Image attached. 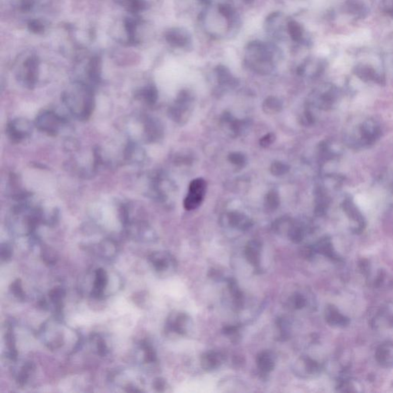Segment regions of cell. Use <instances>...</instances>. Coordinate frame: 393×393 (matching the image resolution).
<instances>
[{
	"instance_id": "cell-7",
	"label": "cell",
	"mask_w": 393,
	"mask_h": 393,
	"mask_svg": "<svg viewBox=\"0 0 393 393\" xmlns=\"http://www.w3.org/2000/svg\"><path fill=\"white\" fill-rule=\"evenodd\" d=\"M152 261L155 270L158 272L168 274L175 270V261L167 253H157L153 254Z\"/></svg>"
},
{
	"instance_id": "cell-33",
	"label": "cell",
	"mask_w": 393,
	"mask_h": 393,
	"mask_svg": "<svg viewBox=\"0 0 393 393\" xmlns=\"http://www.w3.org/2000/svg\"><path fill=\"white\" fill-rule=\"evenodd\" d=\"M128 3L130 10L133 12L142 10L145 7V2L143 0H128Z\"/></svg>"
},
{
	"instance_id": "cell-34",
	"label": "cell",
	"mask_w": 393,
	"mask_h": 393,
	"mask_svg": "<svg viewBox=\"0 0 393 393\" xmlns=\"http://www.w3.org/2000/svg\"><path fill=\"white\" fill-rule=\"evenodd\" d=\"M381 7L383 12L393 19V0H383Z\"/></svg>"
},
{
	"instance_id": "cell-10",
	"label": "cell",
	"mask_w": 393,
	"mask_h": 393,
	"mask_svg": "<svg viewBox=\"0 0 393 393\" xmlns=\"http://www.w3.org/2000/svg\"><path fill=\"white\" fill-rule=\"evenodd\" d=\"M261 251H262V244L259 240H250L246 245V258L247 261L257 269H258L261 265Z\"/></svg>"
},
{
	"instance_id": "cell-14",
	"label": "cell",
	"mask_w": 393,
	"mask_h": 393,
	"mask_svg": "<svg viewBox=\"0 0 393 393\" xmlns=\"http://www.w3.org/2000/svg\"><path fill=\"white\" fill-rule=\"evenodd\" d=\"M257 366L262 374H269L275 367V358L269 351H263L257 356Z\"/></svg>"
},
{
	"instance_id": "cell-22",
	"label": "cell",
	"mask_w": 393,
	"mask_h": 393,
	"mask_svg": "<svg viewBox=\"0 0 393 393\" xmlns=\"http://www.w3.org/2000/svg\"><path fill=\"white\" fill-rule=\"evenodd\" d=\"M252 122L250 120L248 119H242L237 120L233 119L231 122L230 123V129L232 130L233 133H235L237 135H244L247 133H248L250 127H251Z\"/></svg>"
},
{
	"instance_id": "cell-11",
	"label": "cell",
	"mask_w": 393,
	"mask_h": 393,
	"mask_svg": "<svg viewBox=\"0 0 393 393\" xmlns=\"http://www.w3.org/2000/svg\"><path fill=\"white\" fill-rule=\"evenodd\" d=\"M223 363V356L215 351L204 352L201 357V367L207 372L215 371Z\"/></svg>"
},
{
	"instance_id": "cell-25",
	"label": "cell",
	"mask_w": 393,
	"mask_h": 393,
	"mask_svg": "<svg viewBox=\"0 0 393 393\" xmlns=\"http://www.w3.org/2000/svg\"><path fill=\"white\" fill-rule=\"evenodd\" d=\"M292 225H293V222H292L291 220L286 218H281V219H278V221L274 222V225H273V229L278 234H286V236H287L289 230L291 228Z\"/></svg>"
},
{
	"instance_id": "cell-28",
	"label": "cell",
	"mask_w": 393,
	"mask_h": 393,
	"mask_svg": "<svg viewBox=\"0 0 393 393\" xmlns=\"http://www.w3.org/2000/svg\"><path fill=\"white\" fill-rule=\"evenodd\" d=\"M289 170V166L287 164L283 163L282 162H274L271 165V171L273 175L279 176L284 175L287 174Z\"/></svg>"
},
{
	"instance_id": "cell-8",
	"label": "cell",
	"mask_w": 393,
	"mask_h": 393,
	"mask_svg": "<svg viewBox=\"0 0 393 393\" xmlns=\"http://www.w3.org/2000/svg\"><path fill=\"white\" fill-rule=\"evenodd\" d=\"M32 131L30 124L26 120H15L9 124L8 133L11 139L19 142L29 135Z\"/></svg>"
},
{
	"instance_id": "cell-13",
	"label": "cell",
	"mask_w": 393,
	"mask_h": 393,
	"mask_svg": "<svg viewBox=\"0 0 393 393\" xmlns=\"http://www.w3.org/2000/svg\"><path fill=\"white\" fill-rule=\"evenodd\" d=\"M376 359L384 367H393V343L386 342L379 346Z\"/></svg>"
},
{
	"instance_id": "cell-27",
	"label": "cell",
	"mask_w": 393,
	"mask_h": 393,
	"mask_svg": "<svg viewBox=\"0 0 393 393\" xmlns=\"http://www.w3.org/2000/svg\"><path fill=\"white\" fill-rule=\"evenodd\" d=\"M288 31H289L290 37L292 38L293 41H301L302 38H303V29L299 23L295 21L289 22L288 23Z\"/></svg>"
},
{
	"instance_id": "cell-3",
	"label": "cell",
	"mask_w": 393,
	"mask_h": 393,
	"mask_svg": "<svg viewBox=\"0 0 393 393\" xmlns=\"http://www.w3.org/2000/svg\"><path fill=\"white\" fill-rule=\"evenodd\" d=\"M191 96L189 92L182 91L177 96L175 104L171 107L170 114L174 121L182 123L183 121H187V115L189 114V107L191 104Z\"/></svg>"
},
{
	"instance_id": "cell-17",
	"label": "cell",
	"mask_w": 393,
	"mask_h": 393,
	"mask_svg": "<svg viewBox=\"0 0 393 393\" xmlns=\"http://www.w3.org/2000/svg\"><path fill=\"white\" fill-rule=\"evenodd\" d=\"M166 39L170 45L177 47L185 46L190 41V37L187 32L178 29L169 31L166 36Z\"/></svg>"
},
{
	"instance_id": "cell-19",
	"label": "cell",
	"mask_w": 393,
	"mask_h": 393,
	"mask_svg": "<svg viewBox=\"0 0 393 393\" xmlns=\"http://www.w3.org/2000/svg\"><path fill=\"white\" fill-rule=\"evenodd\" d=\"M218 82L222 85H233L236 84V79L230 73V70L224 65H218L215 69Z\"/></svg>"
},
{
	"instance_id": "cell-31",
	"label": "cell",
	"mask_w": 393,
	"mask_h": 393,
	"mask_svg": "<svg viewBox=\"0 0 393 393\" xmlns=\"http://www.w3.org/2000/svg\"><path fill=\"white\" fill-rule=\"evenodd\" d=\"M141 96L145 98L147 102L153 104L158 99V92L155 87L147 88L141 92Z\"/></svg>"
},
{
	"instance_id": "cell-1",
	"label": "cell",
	"mask_w": 393,
	"mask_h": 393,
	"mask_svg": "<svg viewBox=\"0 0 393 393\" xmlns=\"http://www.w3.org/2000/svg\"><path fill=\"white\" fill-rule=\"evenodd\" d=\"M247 53L249 65L256 72L267 74L272 71L274 54L271 47L263 43L254 42L247 46Z\"/></svg>"
},
{
	"instance_id": "cell-23",
	"label": "cell",
	"mask_w": 393,
	"mask_h": 393,
	"mask_svg": "<svg viewBox=\"0 0 393 393\" xmlns=\"http://www.w3.org/2000/svg\"><path fill=\"white\" fill-rule=\"evenodd\" d=\"M287 304L293 310H301L307 305V299L303 293L294 292L288 298Z\"/></svg>"
},
{
	"instance_id": "cell-24",
	"label": "cell",
	"mask_w": 393,
	"mask_h": 393,
	"mask_svg": "<svg viewBox=\"0 0 393 393\" xmlns=\"http://www.w3.org/2000/svg\"><path fill=\"white\" fill-rule=\"evenodd\" d=\"M228 287L229 289H230V293H231L235 306L237 307V308H240L243 306V296L234 280L229 279Z\"/></svg>"
},
{
	"instance_id": "cell-9",
	"label": "cell",
	"mask_w": 393,
	"mask_h": 393,
	"mask_svg": "<svg viewBox=\"0 0 393 393\" xmlns=\"http://www.w3.org/2000/svg\"><path fill=\"white\" fill-rule=\"evenodd\" d=\"M320 365L309 357L300 358L294 366L296 374L302 377L313 376L320 371Z\"/></svg>"
},
{
	"instance_id": "cell-15",
	"label": "cell",
	"mask_w": 393,
	"mask_h": 393,
	"mask_svg": "<svg viewBox=\"0 0 393 393\" xmlns=\"http://www.w3.org/2000/svg\"><path fill=\"white\" fill-rule=\"evenodd\" d=\"M227 219H228V224L230 226L240 230H247L252 225L251 221L249 219V218H247L245 215L237 212V211H233V212L229 213Z\"/></svg>"
},
{
	"instance_id": "cell-39",
	"label": "cell",
	"mask_w": 393,
	"mask_h": 393,
	"mask_svg": "<svg viewBox=\"0 0 393 393\" xmlns=\"http://www.w3.org/2000/svg\"><path fill=\"white\" fill-rule=\"evenodd\" d=\"M247 2H252L254 0H244Z\"/></svg>"
},
{
	"instance_id": "cell-30",
	"label": "cell",
	"mask_w": 393,
	"mask_h": 393,
	"mask_svg": "<svg viewBox=\"0 0 393 393\" xmlns=\"http://www.w3.org/2000/svg\"><path fill=\"white\" fill-rule=\"evenodd\" d=\"M228 160L230 163L238 167H243L246 164L245 156L240 152H232L229 155Z\"/></svg>"
},
{
	"instance_id": "cell-32",
	"label": "cell",
	"mask_w": 393,
	"mask_h": 393,
	"mask_svg": "<svg viewBox=\"0 0 393 393\" xmlns=\"http://www.w3.org/2000/svg\"><path fill=\"white\" fill-rule=\"evenodd\" d=\"M276 135L274 133H268L261 138L260 145L263 148H268L274 143V141H276Z\"/></svg>"
},
{
	"instance_id": "cell-37",
	"label": "cell",
	"mask_w": 393,
	"mask_h": 393,
	"mask_svg": "<svg viewBox=\"0 0 393 393\" xmlns=\"http://www.w3.org/2000/svg\"><path fill=\"white\" fill-rule=\"evenodd\" d=\"M359 266H360V269L363 271V274H367L368 267H369V266H368L367 261H365V260H363V261H361Z\"/></svg>"
},
{
	"instance_id": "cell-16",
	"label": "cell",
	"mask_w": 393,
	"mask_h": 393,
	"mask_svg": "<svg viewBox=\"0 0 393 393\" xmlns=\"http://www.w3.org/2000/svg\"><path fill=\"white\" fill-rule=\"evenodd\" d=\"M344 7L347 13L356 19L364 18L367 14L366 4L362 0H346Z\"/></svg>"
},
{
	"instance_id": "cell-2",
	"label": "cell",
	"mask_w": 393,
	"mask_h": 393,
	"mask_svg": "<svg viewBox=\"0 0 393 393\" xmlns=\"http://www.w3.org/2000/svg\"><path fill=\"white\" fill-rule=\"evenodd\" d=\"M65 98V103L72 113L78 115L79 118L87 119L94 107L92 92L84 89L81 90L80 98L75 95H68Z\"/></svg>"
},
{
	"instance_id": "cell-20",
	"label": "cell",
	"mask_w": 393,
	"mask_h": 393,
	"mask_svg": "<svg viewBox=\"0 0 393 393\" xmlns=\"http://www.w3.org/2000/svg\"><path fill=\"white\" fill-rule=\"evenodd\" d=\"M262 107L264 112L267 114H277L282 110V104L278 98L270 96L264 100Z\"/></svg>"
},
{
	"instance_id": "cell-18",
	"label": "cell",
	"mask_w": 393,
	"mask_h": 393,
	"mask_svg": "<svg viewBox=\"0 0 393 393\" xmlns=\"http://www.w3.org/2000/svg\"><path fill=\"white\" fill-rule=\"evenodd\" d=\"M314 249H315L316 252L320 253V254L332 259L334 261H339V256L336 253L330 240L323 239L317 243Z\"/></svg>"
},
{
	"instance_id": "cell-21",
	"label": "cell",
	"mask_w": 393,
	"mask_h": 393,
	"mask_svg": "<svg viewBox=\"0 0 393 393\" xmlns=\"http://www.w3.org/2000/svg\"><path fill=\"white\" fill-rule=\"evenodd\" d=\"M281 204L279 193L275 189L271 190L266 194L264 205L266 209L269 211H276Z\"/></svg>"
},
{
	"instance_id": "cell-38",
	"label": "cell",
	"mask_w": 393,
	"mask_h": 393,
	"mask_svg": "<svg viewBox=\"0 0 393 393\" xmlns=\"http://www.w3.org/2000/svg\"><path fill=\"white\" fill-rule=\"evenodd\" d=\"M199 1L204 5H209L211 3V0H199Z\"/></svg>"
},
{
	"instance_id": "cell-4",
	"label": "cell",
	"mask_w": 393,
	"mask_h": 393,
	"mask_svg": "<svg viewBox=\"0 0 393 393\" xmlns=\"http://www.w3.org/2000/svg\"><path fill=\"white\" fill-rule=\"evenodd\" d=\"M192 319L185 313H176L168 320L169 329L179 335H187L192 330Z\"/></svg>"
},
{
	"instance_id": "cell-35",
	"label": "cell",
	"mask_w": 393,
	"mask_h": 393,
	"mask_svg": "<svg viewBox=\"0 0 393 393\" xmlns=\"http://www.w3.org/2000/svg\"><path fill=\"white\" fill-rule=\"evenodd\" d=\"M218 10H219L220 13L222 14L224 17L226 18V19H230L233 15V9L230 5H220L218 7Z\"/></svg>"
},
{
	"instance_id": "cell-36",
	"label": "cell",
	"mask_w": 393,
	"mask_h": 393,
	"mask_svg": "<svg viewBox=\"0 0 393 393\" xmlns=\"http://www.w3.org/2000/svg\"><path fill=\"white\" fill-rule=\"evenodd\" d=\"M43 29L44 28H43V25L41 23H39L37 21H33V22H30V24H29V29L36 33H41V32H43Z\"/></svg>"
},
{
	"instance_id": "cell-5",
	"label": "cell",
	"mask_w": 393,
	"mask_h": 393,
	"mask_svg": "<svg viewBox=\"0 0 393 393\" xmlns=\"http://www.w3.org/2000/svg\"><path fill=\"white\" fill-rule=\"evenodd\" d=\"M206 181L203 178H196L189 185V191L185 198L186 201L191 205L199 207L204 200L206 193Z\"/></svg>"
},
{
	"instance_id": "cell-29",
	"label": "cell",
	"mask_w": 393,
	"mask_h": 393,
	"mask_svg": "<svg viewBox=\"0 0 393 393\" xmlns=\"http://www.w3.org/2000/svg\"><path fill=\"white\" fill-rule=\"evenodd\" d=\"M106 281H107V277H106V272L103 270H98L97 273H96V282H95V290H96V294L102 293L103 288L106 285Z\"/></svg>"
},
{
	"instance_id": "cell-26",
	"label": "cell",
	"mask_w": 393,
	"mask_h": 393,
	"mask_svg": "<svg viewBox=\"0 0 393 393\" xmlns=\"http://www.w3.org/2000/svg\"><path fill=\"white\" fill-rule=\"evenodd\" d=\"M26 67L27 68V75H26V81L29 86H32L36 82V68H37V62L34 58H30L26 62Z\"/></svg>"
},
{
	"instance_id": "cell-12",
	"label": "cell",
	"mask_w": 393,
	"mask_h": 393,
	"mask_svg": "<svg viewBox=\"0 0 393 393\" xmlns=\"http://www.w3.org/2000/svg\"><path fill=\"white\" fill-rule=\"evenodd\" d=\"M326 321L333 327H344L349 324L347 317L341 314L339 310L334 305H328L325 309Z\"/></svg>"
},
{
	"instance_id": "cell-6",
	"label": "cell",
	"mask_w": 393,
	"mask_h": 393,
	"mask_svg": "<svg viewBox=\"0 0 393 393\" xmlns=\"http://www.w3.org/2000/svg\"><path fill=\"white\" fill-rule=\"evenodd\" d=\"M61 118L54 113L46 112L40 114L36 119V124L42 131L49 134H56L59 128Z\"/></svg>"
}]
</instances>
